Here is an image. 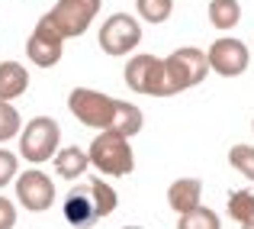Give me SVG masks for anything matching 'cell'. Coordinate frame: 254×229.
<instances>
[{
	"label": "cell",
	"instance_id": "5b68a950",
	"mask_svg": "<svg viewBox=\"0 0 254 229\" xmlns=\"http://www.w3.org/2000/svg\"><path fill=\"white\" fill-rule=\"evenodd\" d=\"M100 3L103 0H58L55 10H49L45 16L62 39H77L90 29L93 16L100 13Z\"/></svg>",
	"mask_w": 254,
	"mask_h": 229
},
{
	"label": "cell",
	"instance_id": "5bb4252c",
	"mask_svg": "<svg viewBox=\"0 0 254 229\" xmlns=\"http://www.w3.org/2000/svg\"><path fill=\"white\" fill-rule=\"evenodd\" d=\"M87 168H90V158H87V152L77 149V145H68V149L55 152V174H58V178L77 181Z\"/></svg>",
	"mask_w": 254,
	"mask_h": 229
},
{
	"label": "cell",
	"instance_id": "ffe728a7",
	"mask_svg": "<svg viewBox=\"0 0 254 229\" xmlns=\"http://www.w3.org/2000/svg\"><path fill=\"white\" fill-rule=\"evenodd\" d=\"M19 129H23V119H19V110L6 100H0V145L6 139H16Z\"/></svg>",
	"mask_w": 254,
	"mask_h": 229
},
{
	"label": "cell",
	"instance_id": "277c9868",
	"mask_svg": "<svg viewBox=\"0 0 254 229\" xmlns=\"http://www.w3.org/2000/svg\"><path fill=\"white\" fill-rule=\"evenodd\" d=\"M164 75H168L171 94H180V91H187V87H196L199 81H206V75H209L206 52L193 49V45L174 49L171 55L164 58Z\"/></svg>",
	"mask_w": 254,
	"mask_h": 229
},
{
	"label": "cell",
	"instance_id": "4fadbf2b",
	"mask_svg": "<svg viewBox=\"0 0 254 229\" xmlns=\"http://www.w3.org/2000/svg\"><path fill=\"white\" fill-rule=\"evenodd\" d=\"M29 87V71L19 62H0V100L13 104L16 97H23Z\"/></svg>",
	"mask_w": 254,
	"mask_h": 229
},
{
	"label": "cell",
	"instance_id": "52a82bcc",
	"mask_svg": "<svg viewBox=\"0 0 254 229\" xmlns=\"http://www.w3.org/2000/svg\"><path fill=\"white\" fill-rule=\"evenodd\" d=\"M138 42H142V23L129 13H113L100 26V49L113 58L129 55Z\"/></svg>",
	"mask_w": 254,
	"mask_h": 229
},
{
	"label": "cell",
	"instance_id": "44dd1931",
	"mask_svg": "<svg viewBox=\"0 0 254 229\" xmlns=\"http://www.w3.org/2000/svg\"><path fill=\"white\" fill-rule=\"evenodd\" d=\"M229 165L238 174H245L248 181H254V145H232L229 149Z\"/></svg>",
	"mask_w": 254,
	"mask_h": 229
},
{
	"label": "cell",
	"instance_id": "cb8c5ba5",
	"mask_svg": "<svg viewBox=\"0 0 254 229\" xmlns=\"http://www.w3.org/2000/svg\"><path fill=\"white\" fill-rule=\"evenodd\" d=\"M242 229H254V217L248 220V223H242Z\"/></svg>",
	"mask_w": 254,
	"mask_h": 229
},
{
	"label": "cell",
	"instance_id": "8fae6325",
	"mask_svg": "<svg viewBox=\"0 0 254 229\" xmlns=\"http://www.w3.org/2000/svg\"><path fill=\"white\" fill-rule=\"evenodd\" d=\"M64 220L77 229H93L100 223V213H97V204H93V194H90V184L77 187L64 197Z\"/></svg>",
	"mask_w": 254,
	"mask_h": 229
},
{
	"label": "cell",
	"instance_id": "7c38bea8",
	"mask_svg": "<svg viewBox=\"0 0 254 229\" xmlns=\"http://www.w3.org/2000/svg\"><path fill=\"white\" fill-rule=\"evenodd\" d=\"M199 200H203V181L199 178H177L168 187V207L177 217H187L196 207H203Z\"/></svg>",
	"mask_w": 254,
	"mask_h": 229
},
{
	"label": "cell",
	"instance_id": "6da1fadb",
	"mask_svg": "<svg viewBox=\"0 0 254 229\" xmlns=\"http://www.w3.org/2000/svg\"><path fill=\"white\" fill-rule=\"evenodd\" d=\"M68 110L74 113L77 123L90 126V129H100V132H119L126 139L138 136L145 126L142 110L135 104H126V100L90 91V87H74L68 94Z\"/></svg>",
	"mask_w": 254,
	"mask_h": 229
},
{
	"label": "cell",
	"instance_id": "7402d4cb",
	"mask_svg": "<svg viewBox=\"0 0 254 229\" xmlns=\"http://www.w3.org/2000/svg\"><path fill=\"white\" fill-rule=\"evenodd\" d=\"M16 178H19V158L10 149L0 145V187H6L10 181H16Z\"/></svg>",
	"mask_w": 254,
	"mask_h": 229
},
{
	"label": "cell",
	"instance_id": "e0dca14e",
	"mask_svg": "<svg viewBox=\"0 0 254 229\" xmlns=\"http://www.w3.org/2000/svg\"><path fill=\"white\" fill-rule=\"evenodd\" d=\"M135 10L145 23L158 26V23H168L171 13H174V0H135Z\"/></svg>",
	"mask_w": 254,
	"mask_h": 229
},
{
	"label": "cell",
	"instance_id": "9a60e30c",
	"mask_svg": "<svg viewBox=\"0 0 254 229\" xmlns=\"http://www.w3.org/2000/svg\"><path fill=\"white\" fill-rule=\"evenodd\" d=\"M206 13H209V23L216 26L219 32L235 29V26L242 23V3H238V0H212V3L206 6Z\"/></svg>",
	"mask_w": 254,
	"mask_h": 229
},
{
	"label": "cell",
	"instance_id": "ac0fdd59",
	"mask_svg": "<svg viewBox=\"0 0 254 229\" xmlns=\"http://www.w3.org/2000/svg\"><path fill=\"white\" fill-rule=\"evenodd\" d=\"M177 229H222V220H219L216 210L209 207H196L193 213L177 220Z\"/></svg>",
	"mask_w": 254,
	"mask_h": 229
},
{
	"label": "cell",
	"instance_id": "7a4b0ae2",
	"mask_svg": "<svg viewBox=\"0 0 254 229\" xmlns=\"http://www.w3.org/2000/svg\"><path fill=\"white\" fill-rule=\"evenodd\" d=\"M87 158L106 178H126V174L135 171V155H132V145L126 136L119 132H100L97 139L87 149Z\"/></svg>",
	"mask_w": 254,
	"mask_h": 229
},
{
	"label": "cell",
	"instance_id": "d4e9b609",
	"mask_svg": "<svg viewBox=\"0 0 254 229\" xmlns=\"http://www.w3.org/2000/svg\"><path fill=\"white\" fill-rule=\"evenodd\" d=\"M123 229H142V226H123Z\"/></svg>",
	"mask_w": 254,
	"mask_h": 229
},
{
	"label": "cell",
	"instance_id": "ba28073f",
	"mask_svg": "<svg viewBox=\"0 0 254 229\" xmlns=\"http://www.w3.org/2000/svg\"><path fill=\"white\" fill-rule=\"evenodd\" d=\"M206 62H209V71H216V75H222V78H242L251 65V52L242 39L222 36L209 45Z\"/></svg>",
	"mask_w": 254,
	"mask_h": 229
},
{
	"label": "cell",
	"instance_id": "603a6c76",
	"mask_svg": "<svg viewBox=\"0 0 254 229\" xmlns=\"http://www.w3.org/2000/svg\"><path fill=\"white\" fill-rule=\"evenodd\" d=\"M13 226H16V204L0 194V229H13Z\"/></svg>",
	"mask_w": 254,
	"mask_h": 229
},
{
	"label": "cell",
	"instance_id": "8992f818",
	"mask_svg": "<svg viewBox=\"0 0 254 229\" xmlns=\"http://www.w3.org/2000/svg\"><path fill=\"white\" fill-rule=\"evenodd\" d=\"M126 84L145 97H174L164 75V58L158 55H135L126 65Z\"/></svg>",
	"mask_w": 254,
	"mask_h": 229
},
{
	"label": "cell",
	"instance_id": "9c48e42d",
	"mask_svg": "<svg viewBox=\"0 0 254 229\" xmlns=\"http://www.w3.org/2000/svg\"><path fill=\"white\" fill-rule=\"evenodd\" d=\"M26 55L29 62H36L39 68H55L64 55V39L55 32V26L49 23V16H42L32 29L29 42H26Z\"/></svg>",
	"mask_w": 254,
	"mask_h": 229
},
{
	"label": "cell",
	"instance_id": "30bf717a",
	"mask_svg": "<svg viewBox=\"0 0 254 229\" xmlns=\"http://www.w3.org/2000/svg\"><path fill=\"white\" fill-rule=\"evenodd\" d=\"M16 200L26 207L29 213H42L55 204V184L45 171L39 168H29L16 178Z\"/></svg>",
	"mask_w": 254,
	"mask_h": 229
},
{
	"label": "cell",
	"instance_id": "d6986e66",
	"mask_svg": "<svg viewBox=\"0 0 254 229\" xmlns=\"http://www.w3.org/2000/svg\"><path fill=\"white\" fill-rule=\"evenodd\" d=\"M229 217L235 223H248L254 217V194L251 191H232L229 194Z\"/></svg>",
	"mask_w": 254,
	"mask_h": 229
},
{
	"label": "cell",
	"instance_id": "2e32d148",
	"mask_svg": "<svg viewBox=\"0 0 254 229\" xmlns=\"http://www.w3.org/2000/svg\"><path fill=\"white\" fill-rule=\"evenodd\" d=\"M87 184H90V194H93V204H97V213H100V220H103V217H110V213L119 207V194L113 191V187L106 184L103 178H90Z\"/></svg>",
	"mask_w": 254,
	"mask_h": 229
},
{
	"label": "cell",
	"instance_id": "3957f363",
	"mask_svg": "<svg viewBox=\"0 0 254 229\" xmlns=\"http://www.w3.org/2000/svg\"><path fill=\"white\" fill-rule=\"evenodd\" d=\"M58 142H62V126L52 116H32L19 129V155L29 165H42V161L55 158Z\"/></svg>",
	"mask_w": 254,
	"mask_h": 229
}]
</instances>
